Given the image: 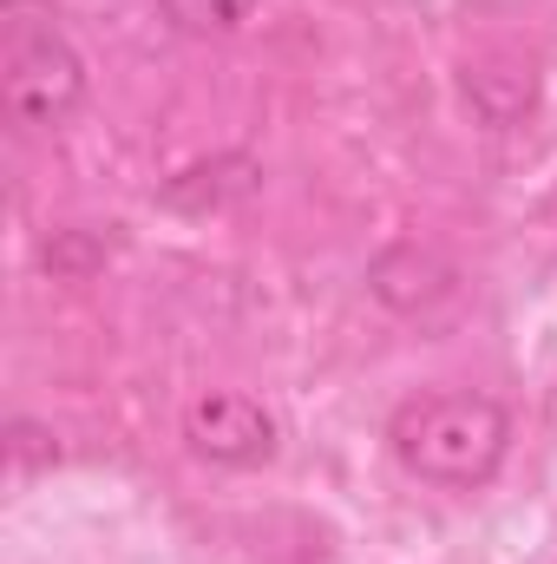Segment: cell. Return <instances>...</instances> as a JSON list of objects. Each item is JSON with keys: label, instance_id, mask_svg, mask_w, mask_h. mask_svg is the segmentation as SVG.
Masks as SVG:
<instances>
[{"label": "cell", "instance_id": "9c48e42d", "mask_svg": "<svg viewBox=\"0 0 557 564\" xmlns=\"http://www.w3.org/2000/svg\"><path fill=\"white\" fill-rule=\"evenodd\" d=\"M7 453H13V466H53V459H59V446L46 440V426H33V421H13Z\"/></svg>", "mask_w": 557, "mask_h": 564}, {"label": "cell", "instance_id": "3957f363", "mask_svg": "<svg viewBox=\"0 0 557 564\" xmlns=\"http://www.w3.org/2000/svg\"><path fill=\"white\" fill-rule=\"evenodd\" d=\"M184 440H190L197 459L243 473V466L276 459V414L243 388H217V394H197L184 408Z\"/></svg>", "mask_w": 557, "mask_h": 564}, {"label": "cell", "instance_id": "6da1fadb", "mask_svg": "<svg viewBox=\"0 0 557 564\" xmlns=\"http://www.w3.org/2000/svg\"><path fill=\"white\" fill-rule=\"evenodd\" d=\"M387 446H394L401 473L419 486L479 492L499 479V466L512 453V414H505V401H492L479 388H439V394H414L394 408Z\"/></svg>", "mask_w": 557, "mask_h": 564}, {"label": "cell", "instance_id": "7a4b0ae2", "mask_svg": "<svg viewBox=\"0 0 557 564\" xmlns=\"http://www.w3.org/2000/svg\"><path fill=\"white\" fill-rule=\"evenodd\" d=\"M92 93L86 53L53 0H0V106L20 132H59Z\"/></svg>", "mask_w": 557, "mask_h": 564}, {"label": "cell", "instance_id": "5b68a950", "mask_svg": "<svg viewBox=\"0 0 557 564\" xmlns=\"http://www.w3.org/2000/svg\"><path fill=\"white\" fill-rule=\"evenodd\" d=\"M263 191V158L256 151H210L197 164H184L177 177L157 184V204L171 217H217V210H237Z\"/></svg>", "mask_w": 557, "mask_h": 564}, {"label": "cell", "instance_id": "277c9868", "mask_svg": "<svg viewBox=\"0 0 557 564\" xmlns=\"http://www.w3.org/2000/svg\"><path fill=\"white\" fill-rule=\"evenodd\" d=\"M368 289H374V302L394 308V315H433L439 302L459 295V263L439 257V250L419 243V237H394L387 250H374Z\"/></svg>", "mask_w": 557, "mask_h": 564}, {"label": "cell", "instance_id": "52a82bcc", "mask_svg": "<svg viewBox=\"0 0 557 564\" xmlns=\"http://www.w3.org/2000/svg\"><path fill=\"white\" fill-rule=\"evenodd\" d=\"M256 7H263V0H157L164 26L184 33V40H230V33L250 26Z\"/></svg>", "mask_w": 557, "mask_h": 564}, {"label": "cell", "instance_id": "8992f818", "mask_svg": "<svg viewBox=\"0 0 557 564\" xmlns=\"http://www.w3.org/2000/svg\"><path fill=\"white\" fill-rule=\"evenodd\" d=\"M466 93L479 99V112L492 126H512L518 112H532L538 79H532V66H466Z\"/></svg>", "mask_w": 557, "mask_h": 564}, {"label": "cell", "instance_id": "ba28073f", "mask_svg": "<svg viewBox=\"0 0 557 564\" xmlns=\"http://www.w3.org/2000/svg\"><path fill=\"white\" fill-rule=\"evenodd\" d=\"M106 237H92V230H53L46 237V250H40V263L53 270V276H92V270H106Z\"/></svg>", "mask_w": 557, "mask_h": 564}]
</instances>
